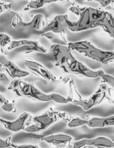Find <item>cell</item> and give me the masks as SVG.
Wrapping results in <instances>:
<instances>
[{"label": "cell", "instance_id": "8fae6325", "mask_svg": "<svg viewBox=\"0 0 114 148\" xmlns=\"http://www.w3.org/2000/svg\"><path fill=\"white\" fill-rule=\"evenodd\" d=\"M20 47H25V54L39 52V53H47V50L46 48L40 45L38 42L28 39H21V40H12L7 49L9 51L14 50Z\"/></svg>", "mask_w": 114, "mask_h": 148}, {"label": "cell", "instance_id": "2e32d148", "mask_svg": "<svg viewBox=\"0 0 114 148\" xmlns=\"http://www.w3.org/2000/svg\"><path fill=\"white\" fill-rule=\"evenodd\" d=\"M1 65L5 68L6 72L11 78L14 79H21L27 77L30 75V73L26 71L21 69L15 62L10 60H7L6 62H1Z\"/></svg>", "mask_w": 114, "mask_h": 148}, {"label": "cell", "instance_id": "83f0119b", "mask_svg": "<svg viewBox=\"0 0 114 148\" xmlns=\"http://www.w3.org/2000/svg\"><path fill=\"white\" fill-rule=\"evenodd\" d=\"M11 4L10 3H5V2H1L0 3V12L1 14L3 12H7L8 10H10Z\"/></svg>", "mask_w": 114, "mask_h": 148}, {"label": "cell", "instance_id": "f1b7e54d", "mask_svg": "<svg viewBox=\"0 0 114 148\" xmlns=\"http://www.w3.org/2000/svg\"><path fill=\"white\" fill-rule=\"evenodd\" d=\"M12 148H39L37 145H17V144H12Z\"/></svg>", "mask_w": 114, "mask_h": 148}, {"label": "cell", "instance_id": "8992f818", "mask_svg": "<svg viewBox=\"0 0 114 148\" xmlns=\"http://www.w3.org/2000/svg\"><path fill=\"white\" fill-rule=\"evenodd\" d=\"M107 88L108 86L105 84H102L100 86L98 90L89 97L87 99H77L73 101L72 103L75 105L81 107L84 111H88L92 108L98 106L105 99H107Z\"/></svg>", "mask_w": 114, "mask_h": 148}, {"label": "cell", "instance_id": "7a4b0ae2", "mask_svg": "<svg viewBox=\"0 0 114 148\" xmlns=\"http://www.w3.org/2000/svg\"><path fill=\"white\" fill-rule=\"evenodd\" d=\"M7 89L12 92L18 97L38 102H47L53 101L59 104H68L70 102V99L68 97H65L59 94L55 93L47 95L41 92L31 84L27 83L21 79H14L11 82Z\"/></svg>", "mask_w": 114, "mask_h": 148}, {"label": "cell", "instance_id": "4fadbf2b", "mask_svg": "<svg viewBox=\"0 0 114 148\" xmlns=\"http://www.w3.org/2000/svg\"><path fill=\"white\" fill-rule=\"evenodd\" d=\"M104 71L99 70V71H92L90 68L87 67L79 60H76L71 67L69 68L68 73H73L77 76H82V77L88 78V79H98L101 78L102 74L104 73Z\"/></svg>", "mask_w": 114, "mask_h": 148}, {"label": "cell", "instance_id": "d4e9b609", "mask_svg": "<svg viewBox=\"0 0 114 148\" xmlns=\"http://www.w3.org/2000/svg\"><path fill=\"white\" fill-rule=\"evenodd\" d=\"M88 2H97L100 5L102 8H105L109 5H113L114 0H87Z\"/></svg>", "mask_w": 114, "mask_h": 148}, {"label": "cell", "instance_id": "ac0fdd59", "mask_svg": "<svg viewBox=\"0 0 114 148\" xmlns=\"http://www.w3.org/2000/svg\"><path fill=\"white\" fill-rule=\"evenodd\" d=\"M87 126L89 128H105L114 126V116L108 117H87Z\"/></svg>", "mask_w": 114, "mask_h": 148}, {"label": "cell", "instance_id": "7402d4cb", "mask_svg": "<svg viewBox=\"0 0 114 148\" xmlns=\"http://www.w3.org/2000/svg\"><path fill=\"white\" fill-rule=\"evenodd\" d=\"M12 39L8 34H5V33H1V34H0V47H1V49H4L6 47H8L12 43Z\"/></svg>", "mask_w": 114, "mask_h": 148}, {"label": "cell", "instance_id": "484cf974", "mask_svg": "<svg viewBox=\"0 0 114 148\" xmlns=\"http://www.w3.org/2000/svg\"><path fill=\"white\" fill-rule=\"evenodd\" d=\"M107 94H108L107 99H108V101L111 104L114 105V89L108 86V88H107Z\"/></svg>", "mask_w": 114, "mask_h": 148}, {"label": "cell", "instance_id": "30bf717a", "mask_svg": "<svg viewBox=\"0 0 114 148\" xmlns=\"http://www.w3.org/2000/svg\"><path fill=\"white\" fill-rule=\"evenodd\" d=\"M47 23L48 21L45 15L42 14H36L34 15L32 19L28 22L23 21L15 29L23 32H32L34 31L41 32Z\"/></svg>", "mask_w": 114, "mask_h": 148}, {"label": "cell", "instance_id": "52a82bcc", "mask_svg": "<svg viewBox=\"0 0 114 148\" xmlns=\"http://www.w3.org/2000/svg\"><path fill=\"white\" fill-rule=\"evenodd\" d=\"M59 119L58 110L49 108L43 114L32 116L31 122L36 125L40 129L41 132H43L47 130L49 126L56 123Z\"/></svg>", "mask_w": 114, "mask_h": 148}, {"label": "cell", "instance_id": "277c9868", "mask_svg": "<svg viewBox=\"0 0 114 148\" xmlns=\"http://www.w3.org/2000/svg\"><path fill=\"white\" fill-rule=\"evenodd\" d=\"M50 51L55 59V66L60 68L67 73L70 67L77 60L72 55L71 49L68 45L59 44L52 45L50 47Z\"/></svg>", "mask_w": 114, "mask_h": 148}, {"label": "cell", "instance_id": "9a60e30c", "mask_svg": "<svg viewBox=\"0 0 114 148\" xmlns=\"http://www.w3.org/2000/svg\"><path fill=\"white\" fill-rule=\"evenodd\" d=\"M1 26L16 28L20 23L24 21L18 12L8 10L1 14Z\"/></svg>", "mask_w": 114, "mask_h": 148}, {"label": "cell", "instance_id": "603a6c76", "mask_svg": "<svg viewBox=\"0 0 114 148\" xmlns=\"http://www.w3.org/2000/svg\"><path fill=\"white\" fill-rule=\"evenodd\" d=\"M102 79V82L105 84H106L108 87L112 88L113 89H114V77L111 75L109 74H107L105 73H104L102 74V76L100 78Z\"/></svg>", "mask_w": 114, "mask_h": 148}, {"label": "cell", "instance_id": "4316f807", "mask_svg": "<svg viewBox=\"0 0 114 148\" xmlns=\"http://www.w3.org/2000/svg\"><path fill=\"white\" fill-rule=\"evenodd\" d=\"M0 80H1V84L3 85V86H8L10 85V84L11 83L8 76L5 73H0Z\"/></svg>", "mask_w": 114, "mask_h": 148}, {"label": "cell", "instance_id": "9c48e42d", "mask_svg": "<svg viewBox=\"0 0 114 148\" xmlns=\"http://www.w3.org/2000/svg\"><path fill=\"white\" fill-rule=\"evenodd\" d=\"M32 114L28 112L23 113L18 119L14 121H8L1 118L0 123L8 131L18 132L25 130V127L29 124L32 118Z\"/></svg>", "mask_w": 114, "mask_h": 148}, {"label": "cell", "instance_id": "7c38bea8", "mask_svg": "<svg viewBox=\"0 0 114 148\" xmlns=\"http://www.w3.org/2000/svg\"><path fill=\"white\" fill-rule=\"evenodd\" d=\"M24 65L28 70H30L33 73H34L36 76H41L47 82H52L57 80L56 77L54 76L52 73L49 69H47L46 67L44 66L40 62H36V61L34 60L31 58L25 60Z\"/></svg>", "mask_w": 114, "mask_h": 148}, {"label": "cell", "instance_id": "cb8c5ba5", "mask_svg": "<svg viewBox=\"0 0 114 148\" xmlns=\"http://www.w3.org/2000/svg\"><path fill=\"white\" fill-rule=\"evenodd\" d=\"M13 142H12V137L10 136L6 139H0V147L1 148H8L12 147Z\"/></svg>", "mask_w": 114, "mask_h": 148}, {"label": "cell", "instance_id": "f546056e", "mask_svg": "<svg viewBox=\"0 0 114 148\" xmlns=\"http://www.w3.org/2000/svg\"><path fill=\"white\" fill-rule=\"evenodd\" d=\"M45 5L52 3H56V2H71V3L76 4L73 0H43Z\"/></svg>", "mask_w": 114, "mask_h": 148}, {"label": "cell", "instance_id": "6da1fadb", "mask_svg": "<svg viewBox=\"0 0 114 148\" xmlns=\"http://www.w3.org/2000/svg\"><path fill=\"white\" fill-rule=\"evenodd\" d=\"M69 12L76 15L78 20L72 21L68 18V30L72 32H82L100 27L106 11L90 7L82 8L75 4L69 8Z\"/></svg>", "mask_w": 114, "mask_h": 148}, {"label": "cell", "instance_id": "d6986e66", "mask_svg": "<svg viewBox=\"0 0 114 148\" xmlns=\"http://www.w3.org/2000/svg\"><path fill=\"white\" fill-rule=\"evenodd\" d=\"M100 27L102 28L111 38L114 39V15L112 13L108 11L105 12Z\"/></svg>", "mask_w": 114, "mask_h": 148}, {"label": "cell", "instance_id": "5bb4252c", "mask_svg": "<svg viewBox=\"0 0 114 148\" xmlns=\"http://www.w3.org/2000/svg\"><path fill=\"white\" fill-rule=\"evenodd\" d=\"M73 137L65 134H54L45 136L42 141L49 144L55 148H68L73 142Z\"/></svg>", "mask_w": 114, "mask_h": 148}, {"label": "cell", "instance_id": "44dd1931", "mask_svg": "<svg viewBox=\"0 0 114 148\" xmlns=\"http://www.w3.org/2000/svg\"><path fill=\"white\" fill-rule=\"evenodd\" d=\"M43 0H30L26 6L24 8V11H28L30 10H38L45 6Z\"/></svg>", "mask_w": 114, "mask_h": 148}, {"label": "cell", "instance_id": "1f68e13d", "mask_svg": "<svg viewBox=\"0 0 114 148\" xmlns=\"http://www.w3.org/2000/svg\"><path fill=\"white\" fill-rule=\"evenodd\" d=\"M84 148H87V147H84Z\"/></svg>", "mask_w": 114, "mask_h": 148}, {"label": "cell", "instance_id": "5b68a950", "mask_svg": "<svg viewBox=\"0 0 114 148\" xmlns=\"http://www.w3.org/2000/svg\"><path fill=\"white\" fill-rule=\"evenodd\" d=\"M68 20V18L66 15H56L52 21L48 22L47 25L40 32L41 34L49 32L58 34L63 42H67V30H68V24H67Z\"/></svg>", "mask_w": 114, "mask_h": 148}, {"label": "cell", "instance_id": "4dcf8cb0", "mask_svg": "<svg viewBox=\"0 0 114 148\" xmlns=\"http://www.w3.org/2000/svg\"><path fill=\"white\" fill-rule=\"evenodd\" d=\"M113 11H114V6L113 7Z\"/></svg>", "mask_w": 114, "mask_h": 148}, {"label": "cell", "instance_id": "3957f363", "mask_svg": "<svg viewBox=\"0 0 114 148\" xmlns=\"http://www.w3.org/2000/svg\"><path fill=\"white\" fill-rule=\"evenodd\" d=\"M68 47L71 50L76 51L85 57L93 60L98 61L102 64L114 63L113 51L102 50L96 47L89 41H80V42H68Z\"/></svg>", "mask_w": 114, "mask_h": 148}, {"label": "cell", "instance_id": "ffe728a7", "mask_svg": "<svg viewBox=\"0 0 114 148\" xmlns=\"http://www.w3.org/2000/svg\"><path fill=\"white\" fill-rule=\"evenodd\" d=\"M0 104L2 110L8 112V113H15L16 108H15V100H9L7 99L2 94H0Z\"/></svg>", "mask_w": 114, "mask_h": 148}, {"label": "cell", "instance_id": "ba28073f", "mask_svg": "<svg viewBox=\"0 0 114 148\" xmlns=\"http://www.w3.org/2000/svg\"><path fill=\"white\" fill-rule=\"evenodd\" d=\"M92 146L96 148H114V142L105 136L83 139L73 142L68 148H84V147Z\"/></svg>", "mask_w": 114, "mask_h": 148}, {"label": "cell", "instance_id": "e0dca14e", "mask_svg": "<svg viewBox=\"0 0 114 148\" xmlns=\"http://www.w3.org/2000/svg\"><path fill=\"white\" fill-rule=\"evenodd\" d=\"M58 114L59 119L63 121L65 123L66 126L70 129H74V128L80 127V126L87 125V120L81 119L76 116L71 114L67 112L63 111H58Z\"/></svg>", "mask_w": 114, "mask_h": 148}]
</instances>
